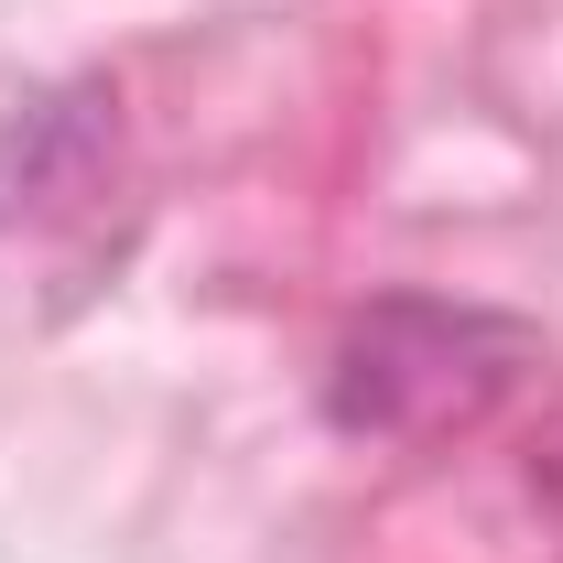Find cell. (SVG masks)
I'll return each mask as SVG.
<instances>
[{"mask_svg":"<svg viewBox=\"0 0 563 563\" xmlns=\"http://www.w3.org/2000/svg\"><path fill=\"white\" fill-rule=\"evenodd\" d=\"M531 336L466 303H379L336 347V422L347 433H444L477 422L520 379Z\"/></svg>","mask_w":563,"mask_h":563,"instance_id":"1","label":"cell"},{"mask_svg":"<svg viewBox=\"0 0 563 563\" xmlns=\"http://www.w3.org/2000/svg\"><path fill=\"white\" fill-rule=\"evenodd\" d=\"M531 477H542V488H553V498H563V412H553V422H542V444H531Z\"/></svg>","mask_w":563,"mask_h":563,"instance_id":"2","label":"cell"}]
</instances>
